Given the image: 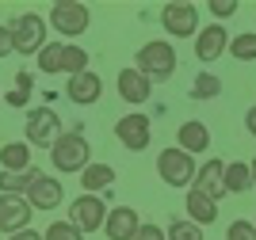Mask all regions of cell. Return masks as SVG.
I'll return each mask as SVG.
<instances>
[{
	"mask_svg": "<svg viewBox=\"0 0 256 240\" xmlns=\"http://www.w3.org/2000/svg\"><path fill=\"white\" fill-rule=\"evenodd\" d=\"M50 164L62 176H80L92 164V145H88L84 130H65L58 141L50 145Z\"/></svg>",
	"mask_w": 256,
	"mask_h": 240,
	"instance_id": "obj_1",
	"label": "cell"
},
{
	"mask_svg": "<svg viewBox=\"0 0 256 240\" xmlns=\"http://www.w3.org/2000/svg\"><path fill=\"white\" fill-rule=\"evenodd\" d=\"M176 50H172V42H164V38H153V42H146L138 53H134V69H138L142 76H150L153 84L157 80H168L172 73H176Z\"/></svg>",
	"mask_w": 256,
	"mask_h": 240,
	"instance_id": "obj_2",
	"label": "cell"
},
{
	"mask_svg": "<svg viewBox=\"0 0 256 240\" xmlns=\"http://www.w3.org/2000/svg\"><path fill=\"white\" fill-rule=\"evenodd\" d=\"M46 23H50V31L65 34V38H80L88 31V23H92V11L80 0H54Z\"/></svg>",
	"mask_w": 256,
	"mask_h": 240,
	"instance_id": "obj_3",
	"label": "cell"
},
{
	"mask_svg": "<svg viewBox=\"0 0 256 240\" xmlns=\"http://www.w3.org/2000/svg\"><path fill=\"white\" fill-rule=\"evenodd\" d=\"M8 31H12V46H16V53L31 57V53H38L46 46V31H50V23H46L42 15H34V11H23L20 19L8 23Z\"/></svg>",
	"mask_w": 256,
	"mask_h": 240,
	"instance_id": "obj_4",
	"label": "cell"
},
{
	"mask_svg": "<svg viewBox=\"0 0 256 240\" xmlns=\"http://www.w3.org/2000/svg\"><path fill=\"white\" fill-rule=\"evenodd\" d=\"M23 134H27V145L50 149L62 137V118H58L54 107H31L27 118H23Z\"/></svg>",
	"mask_w": 256,
	"mask_h": 240,
	"instance_id": "obj_5",
	"label": "cell"
},
{
	"mask_svg": "<svg viewBox=\"0 0 256 240\" xmlns=\"http://www.w3.org/2000/svg\"><path fill=\"white\" fill-rule=\"evenodd\" d=\"M157 176L168 187H192L195 183V157L184 149H160L157 153Z\"/></svg>",
	"mask_w": 256,
	"mask_h": 240,
	"instance_id": "obj_6",
	"label": "cell"
},
{
	"mask_svg": "<svg viewBox=\"0 0 256 240\" xmlns=\"http://www.w3.org/2000/svg\"><path fill=\"white\" fill-rule=\"evenodd\" d=\"M160 27L168 38H195L199 34V8L195 4H184V0H172L160 8Z\"/></svg>",
	"mask_w": 256,
	"mask_h": 240,
	"instance_id": "obj_7",
	"label": "cell"
},
{
	"mask_svg": "<svg viewBox=\"0 0 256 240\" xmlns=\"http://www.w3.org/2000/svg\"><path fill=\"white\" fill-rule=\"evenodd\" d=\"M115 137H118V145L130 149V153L150 149V141H153V122H150V115H138V111L122 115V118L115 122Z\"/></svg>",
	"mask_w": 256,
	"mask_h": 240,
	"instance_id": "obj_8",
	"label": "cell"
},
{
	"mask_svg": "<svg viewBox=\"0 0 256 240\" xmlns=\"http://www.w3.org/2000/svg\"><path fill=\"white\" fill-rule=\"evenodd\" d=\"M69 221H73L80 233H100L107 221V206H104V195H80L73 199L69 206Z\"/></svg>",
	"mask_w": 256,
	"mask_h": 240,
	"instance_id": "obj_9",
	"label": "cell"
},
{
	"mask_svg": "<svg viewBox=\"0 0 256 240\" xmlns=\"http://www.w3.org/2000/svg\"><path fill=\"white\" fill-rule=\"evenodd\" d=\"M31 202L27 195H0V233L12 237L20 229H31Z\"/></svg>",
	"mask_w": 256,
	"mask_h": 240,
	"instance_id": "obj_10",
	"label": "cell"
},
{
	"mask_svg": "<svg viewBox=\"0 0 256 240\" xmlns=\"http://www.w3.org/2000/svg\"><path fill=\"white\" fill-rule=\"evenodd\" d=\"M115 88H118V99L130 103V107H142V103H150V99H153V80H150V76H142L134 65H130V69H118Z\"/></svg>",
	"mask_w": 256,
	"mask_h": 240,
	"instance_id": "obj_11",
	"label": "cell"
},
{
	"mask_svg": "<svg viewBox=\"0 0 256 240\" xmlns=\"http://www.w3.org/2000/svg\"><path fill=\"white\" fill-rule=\"evenodd\" d=\"M226 53H230V34H226L222 23L199 27V34H195V57H199V61H218Z\"/></svg>",
	"mask_w": 256,
	"mask_h": 240,
	"instance_id": "obj_12",
	"label": "cell"
},
{
	"mask_svg": "<svg viewBox=\"0 0 256 240\" xmlns=\"http://www.w3.org/2000/svg\"><path fill=\"white\" fill-rule=\"evenodd\" d=\"M27 202H31V210H58L65 202V187H62V179H54V176H38L31 183V191H27Z\"/></svg>",
	"mask_w": 256,
	"mask_h": 240,
	"instance_id": "obj_13",
	"label": "cell"
},
{
	"mask_svg": "<svg viewBox=\"0 0 256 240\" xmlns=\"http://www.w3.org/2000/svg\"><path fill=\"white\" fill-rule=\"evenodd\" d=\"M199 195H206L210 202H222L226 199V164L222 160H206L199 172H195V183H192Z\"/></svg>",
	"mask_w": 256,
	"mask_h": 240,
	"instance_id": "obj_14",
	"label": "cell"
},
{
	"mask_svg": "<svg viewBox=\"0 0 256 240\" xmlns=\"http://www.w3.org/2000/svg\"><path fill=\"white\" fill-rule=\"evenodd\" d=\"M138 229H142V218L134 206H111L107 210V221H104L107 240H130Z\"/></svg>",
	"mask_w": 256,
	"mask_h": 240,
	"instance_id": "obj_15",
	"label": "cell"
},
{
	"mask_svg": "<svg viewBox=\"0 0 256 240\" xmlns=\"http://www.w3.org/2000/svg\"><path fill=\"white\" fill-rule=\"evenodd\" d=\"M100 95H104V80H100L92 69L80 73V76H69V88H65V99H69V103L92 107V103H100Z\"/></svg>",
	"mask_w": 256,
	"mask_h": 240,
	"instance_id": "obj_16",
	"label": "cell"
},
{
	"mask_svg": "<svg viewBox=\"0 0 256 240\" xmlns=\"http://www.w3.org/2000/svg\"><path fill=\"white\" fill-rule=\"evenodd\" d=\"M176 149H184V153H206L210 149V130H206V122H199V118H188V122H180V130H176Z\"/></svg>",
	"mask_w": 256,
	"mask_h": 240,
	"instance_id": "obj_17",
	"label": "cell"
},
{
	"mask_svg": "<svg viewBox=\"0 0 256 240\" xmlns=\"http://www.w3.org/2000/svg\"><path fill=\"white\" fill-rule=\"evenodd\" d=\"M184 210H188V221H195V225H214V221H218V202H210L206 195H199L195 187H188Z\"/></svg>",
	"mask_w": 256,
	"mask_h": 240,
	"instance_id": "obj_18",
	"label": "cell"
},
{
	"mask_svg": "<svg viewBox=\"0 0 256 240\" xmlns=\"http://www.w3.org/2000/svg\"><path fill=\"white\" fill-rule=\"evenodd\" d=\"M111 183H115V168L111 164H92L80 172V187H84V195H107L111 191Z\"/></svg>",
	"mask_w": 256,
	"mask_h": 240,
	"instance_id": "obj_19",
	"label": "cell"
},
{
	"mask_svg": "<svg viewBox=\"0 0 256 240\" xmlns=\"http://www.w3.org/2000/svg\"><path fill=\"white\" fill-rule=\"evenodd\" d=\"M31 164V145L27 141H8L0 149V172H27Z\"/></svg>",
	"mask_w": 256,
	"mask_h": 240,
	"instance_id": "obj_20",
	"label": "cell"
},
{
	"mask_svg": "<svg viewBox=\"0 0 256 240\" xmlns=\"http://www.w3.org/2000/svg\"><path fill=\"white\" fill-rule=\"evenodd\" d=\"M42 176V168H27V172H0V195H27L31 183Z\"/></svg>",
	"mask_w": 256,
	"mask_h": 240,
	"instance_id": "obj_21",
	"label": "cell"
},
{
	"mask_svg": "<svg viewBox=\"0 0 256 240\" xmlns=\"http://www.w3.org/2000/svg\"><path fill=\"white\" fill-rule=\"evenodd\" d=\"M252 187V172L245 160H230L226 164V195H245Z\"/></svg>",
	"mask_w": 256,
	"mask_h": 240,
	"instance_id": "obj_22",
	"label": "cell"
},
{
	"mask_svg": "<svg viewBox=\"0 0 256 240\" xmlns=\"http://www.w3.org/2000/svg\"><path fill=\"white\" fill-rule=\"evenodd\" d=\"M31 84H34V73H27V69L16 73V88L4 95V103H8L12 111H23V107L31 111Z\"/></svg>",
	"mask_w": 256,
	"mask_h": 240,
	"instance_id": "obj_23",
	"label": "cell"
},
{
	"mask_svg": "<svg viewBox=\"0 0 256 240\" xmlns=\"http://www.w3.org/2000/svg\"><path fill=\"white\" fill-rule=\"evenodd\" d=\"M188 95H192V99H199V103H206V99H218V95H222V76L199 73V76L192 80V88H188Z\"/></svg>",
	"mask_w": 256,
	"mask_h": 240,
	"instance_id": "obj_24",
	"label": "cell"
},
{
	"mask_svg": "<svg viewBox=\"0 0 256 240\" xmlns=\"http://www.w3.org/2000/svg\"><path fill=\"white\" fill-rule=\"evenodd\" d=\"M62 61H65V42H46L42 50H38V69L46 76L62 73Z\"/></svg>",
	"mask_w": 256,
	"mask_h": 240,
	"instance_id": "obj_25",
	"label": "cell"
},
{
	"mask_svg": "<svg viewBox=\"0 0 256 240\" xmlns=\"http://www.w3.org/2000/svg\"><path fill=\"white\" fill-rule=\"evenodd\" d=\"M88 50H80V46H73V42H65V61H62V73H69V76H80V73H88Z\"/></svg>",
	"mask_w": 256,
	"mask_h": 240,
	"instance_id": "obj_26",
	"label": "cell"
},
{
	"mask_svg": "<svg viewBox=\"0 0 256 240\" xmlns=\"http://www.w3.org/2000/svg\"><path fill=\"white\" fill-rule=\"evenodd\" d=\"M230 57H237V61H256V31L234 34V38H230Z\"/></svg>",
	"mask_w": 256,
	"mask_h": 240,
	"instance_id": "obj_27",
	"label": "cell"
},
{
	"mask_svg": "<svg viewBox=\"0 0 256 240\" xmlns=\"http://www.w3.org/2000/svg\"><path fill=\"white\" fill-rule=\"evenodd\" d=\"M168 240H203V225H195V221H188V218H176V221H168Z\"/></svg>",
	"mask_w": 256,
	"mask_h": 240,
	"instance_id": "obj_28",
	"label": "cell"
},
{
	"mask_svg": "<svg viewBox=\"0 0 256 240\" xmlns=\"http://www.w3.org/2000/svg\"><path fill=\"white\" fill-rule=\"evenodd\" d=\"M42 240H84V233H80L73 221L65 218V221H54V225H46Z\"/></svg>",
	"mask_w": 256,
	"mask_h": 240,
	"instance_id": "obj_29",
	"label": "cell"
},
{
	"mask_svg": "<svg viewBox=\"0 0 256 240\" xmlns=\"http://www.w3.org/2000/svg\"><path fill=\"white\" fill-rule=\"evenodd\" d=\"M237 8H241L237 0H210V4H206V11L214 15V23H226V19H234V15H237Z\"/></svg>",
	"mask_w": 256,
	"mask_h": 240,
	"instance_id": "obj_30",
	"label": "cell"
},
{
	"mask_svg": "<svg viewBox=\"0 0 256 240\" xmlns=\"http://www.w3.org/2000/svg\"><path fill=\"white\" fill-rule=\"evenodd\" d=\"M226 240H256V229H252V221H245V218L230 221V229H226Z\"/></svg>",
	"mask_w": 256,
	"mask_h": 240,
	"instance_id": "obj_31",
	"label": "cell"
},
{
	"mask_svg": "<svg viewBox=\"0 0 256 240\" xmlns=\"http://www.w3.org/2000/svg\"><path fill=\"white\" fill-rule=\"evenodd\" d=\"M130 240H168V233L160 229V225H150V221H142V229L134 233Z\"/></svg>",
	"mask_w": 256,
	"mask_h": 240,
	"instance_id": "obj_32",
	"label": "cell"
},
{
	"mask_svg": "<svg viewBox=\"0 0 256 240\" xmlns=\"http://www.w3.org/2000/svg\"><path fill=\"white\" fill-rule=\"evenodd\" d=\"M16 53V46H12V31L0 23V57H12Z\"/></svg>",
	"mask_w": 256,
	"mask_h": 240,
	"instance_id": "obj_33",
	"label": "cell"
},
{
	"mask_svg": "<svg viewBox=\"0 0 256 240\" xmlns=\"http://www.w3.org/2000/svg\"><path fill=\"white\" fill-rule=\"evenodd\" d=\"M8 240H42V233H34V229H20V233H12Z\"/></svg>",
	"mask_w": 256,
	"mask_h": 240,
	"instance_id": "obj_34",
	"label": "cell"
},
{
	"mask_svg": "<svg viewBox=\"0 0 256 240\" xmlns=\"http://www.w3.org/2000/svg\"><path fill=\"white\" fill-rule=\"evenodd\" d=\"M245 130L256 137V107H248V115H245Z\"/></svg>",
	"mask_w": 256,
	"mask_h": 240,
	"instance_id": "obj_35",
	"label": "cell"
},
{
	"mask_svg": "<svg viewBox=\"0 0 256 240\" xmlns=\"http://www.w3.org/2000/svg\"><path fill=\"white\" fill-rule=\"evenodd\" d=\"M248 172H252V183H256V160H248Z\"/></svg>",
	"mask_w": 256,
	"mask_h": 240,
	"instance_id": "obj_36",
	"label": "cell"
},
{
	"mask_svg": "<svg viewBox=\"0 0 256 240\" xmlns=\"http://www.w3.org/2000/svg\"><path fill=\"white\" fill-rule=\"evenodd\" d=\"M0 107H4V95H0Z\"/></svg>",
	"mask_w": 256,
	"mask_h": 240,
	"instance_id": "obj_37",
	"label": "cell"
},
{
	"mask_svg": "<svg viewBox=\"0 0 256 240\" xmlns=\"http://www.w3.org/2000/svg\"><path fill=\"white\" fill-rule=\"evenodd\" d=\"M252 229H256V221H252Z\"/></svg>",
	"mask_w": 256,
	"mask_h": 240,
	"instance_id": "obj_38",
	"label": "cell"
}]
</instances>
